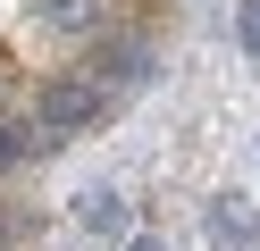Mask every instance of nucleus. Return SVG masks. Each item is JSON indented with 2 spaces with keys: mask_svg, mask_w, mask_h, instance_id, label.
I'll return each instance as SVG.
<instances>
[{
  "mask_svg": "<svg viewBox=\"0 0 260 251\" xmlns=\"http://www.w3.org/2000/svg\"><path fill=\"white\" fill-rule=\"evenodd\" d=\"M109 117V92L92 76H42L34 84V126L51 134V142H68V134H92Z\"/></svg>",
  "mask_w": 260,
  "mask_h": 251,
  "instance_id": "f257e3e1",
  "label": "nucleus"
},
{
  "mask_svg": "<svg viewBox=\"0 0 260 251\" xmlns=\"http://www.w3.org/2000/svg\"><path fill=\"white\" fill-rule=\"evenodd\" d=\"M84 76L101 84V92H135V84H151V50H143V42H101Z\"/></svg>",
  "mask_w": 260,
  "mask_h": 251,
  "instance_id": "f03ea898",
  "label": "nucleus"
},
{
  "mask_svg": "<svg viewBox=\"0 0 260 251\" xmlns=\"http://www.w3.org/2000/svg\"><path fill=\"white\" fill-rule=\"evenodd\" d=\"M42 151H51V134H42L34 117H9V126H0V176L25 167V159H42Z\"/></svg>",
  "mask_w": 260,
  "mask_h": 251,
  "instance_id": "7ed1b4c3",
  "label": "nucleus"
},
{
  "mask_svg": "<svg viewBox=\"0 0 260 251\" xmlns=\"http://www.w3.org/2000/svg\"><path fill=\"white\" fill-rule=\"evenodd\" d=\"M210 234H218V243H235V251H252V243H260L252 209H235V201H210Z\"/></svg>",
  "mask_w": 260,
  "mask_h": 251,
  "instance_id": "20e7f679",
  "label": "nucleus"
},
{
  "mask_svg": "<svg viewBox=\"0 0 260 251\" xmlns=\"http://www.w3.org/2000/svg\"><path fill=\"white\" fill-rule=\"evenodd\" d=\"M34 17H42L51 33H84L92 17H101V0H34Z\"/></svg>",
  "mask_w": 260,
  "mask_h": 251,
  "instance_id": "39448f33",
  "label": "nucleus"
},
{
  "mask_svg": "<svg viewBox=\"0 0 260 251\" xmlns=\"http://www.w3.org/2000/svg\"><path fill=\"white\" fill-rule=\"evenodd\" d=\"M76 218H84L92 234H126V201H118V193H84V201H76Z\"/></svg>",
  "mask_w": 260,
  "mask_h": 251,
  "instance_id": "423d86ee",
  "label": "nucleus"
},
{
  "mask_svg": "<svg viewBox=\"0 0 260 251\" xmlns=\"http://www.w3.org/2000/svg\"><path fill=\"white\" fill-rule=\"evenodd\" d=\"M235 42H243V59L260 67V0H243V9H235Z\"/></svg>",
  "mask_w": 260,
  "mask_h": 251,
  "instance_id": "0eeeda50",
  "label": "nucleus"
},
{
  "mask_svg": "<svg viewBox=\"0 0 260 251\" xmlns=\"http://www.w3.org/2000/svg\"><path fill=\"white\" fill-rule=\"evenodd\" d=\"M17 234H25V218H17V209H0V243H17Z\"/></svg>",
  "mask_w": 260,
  "mask_h": 251,
  "instance_id": "6e6552de",
  "label": "nucleus"
},
{
  "mask_svg": "<svg viewBox=\"0 0 260 251\" xmlns=\"http://www.w3.org/2000/svg\"><path fill=\"white\" fill-rule=\"evenodd\" d=\"M126 251H159V234H135V243H126Z\"/></svg>",
  "mask_w": 260,
  "mask_h": 251,
  "instance_id": "1a4fd4ad",
  "label": "nucleus"
}]
</instances>
